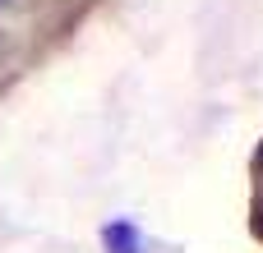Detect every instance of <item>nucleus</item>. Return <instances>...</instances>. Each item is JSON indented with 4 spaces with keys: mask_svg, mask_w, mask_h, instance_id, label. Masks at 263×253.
I'll return each instance as SVG.
<instances>
[{
    "mask_svg": "<svg viewBox=\"0 0 263 253\" xmlns=\"http://www.w3.org/2000/svg\"><path fill=\"white\" fill-rule=\"evenodd\" d=\"M102 240H106L111 253H139V230H134L129 221H111V226L102 230Z\"/></svg>",
    "mask_w": 263,
    "mask_h": 253,
    "instance_id": "1",
    "label": "nucleus"
}]
</instances>
